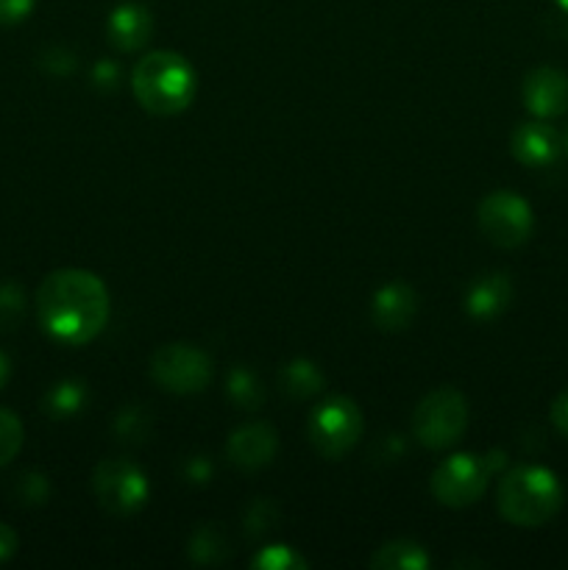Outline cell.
I'll return each instance as SVG.
<instances>
[{
	"instance_id": "obj_1",
	"label": "cell",
	"mask_w": 568,
	"mask_h": 570,
	"mask_svg": "<svg viewBox=\"0 0 568 570\" xmlns=\"http://www.w3.org/2000/svg\"><path fill=\"white\" fill-rule=\"evenodd\" d=\"M37 315L53 340L87 345L109 323V289L89 271H53L37 289Z\"/></svg>"
},
{
	"instance_id": "obj_2",
	"label": "cell",
	"mask_w": 568,
	"mask_h": 570,
	"mask_svg": "<svg viewBox=\"0 0 568 570\" xmlns=\"http://www.w3.org/2000/svg\"><path fill=\"white\" fill-rule=\"evenodd\" d=\"M195 70L182 53L154 50L143 56L131 72V89L137 104L156 117L182 115L195 98Z\"/></svg>"
},
{
	"instance_id": "obj_3",
	"label": "cell",
	"mask_w": 568,
	"mask_h": 570,
	"mask_svg": "<svg viewBox=\"0 0 568 570\" xmlns=\"http://www.w3.org/2000/svg\"><path fill=\"white\" fill-rule=\"evenodd\" d=\"M496 507L512 527L538 529L560 512L562 484L549 468L518 465L501 476Z\"/></svg>"
},
{
	"instance_id": "obj_4",
	"label": "cell",
	"mask_w": 568,
	"mask_h": 570,
	"mask_svg": "<svg viewBox=\"0 0 568 570\" xmlns=\"http://www.w3.org/2000/svg\"><path fill=\"white\" fill-rule=\"evenodd\" d=\"M362 410L349 395H329L306 421V440L323 460H340L362 438Z\"/></svg>"
},
{
	"instance_id": "obj_5",
	"label": "cell",
	"mask_w": 568,
	"mask_h": 570,
	"mask_svg": "<svg viewBox=\"0 0 568 570\" xmlns=\"http://www.w3.org/2000/svg\"><path fill=\"white\" fill-rule=\"evenodd\" d=\"M468 404L460 390L440 387L421 399L412 415V434L427 449L440 451L454 445L466 434Z\"/></svg>"
},
{
	"instance_id": "obj_6",
	"label": "cell",
	"mask_w": 568,
	"mask_h": 570,
	"mask_svg": "<svg viewBox=\"0 0 568 570\" xmlns=\"http://www.w3.org/2000/svg\"><path fill=\"white\" fill-rule=\"evenodd\" d=\"M493 473L488 456L451 454L449 460L434 468L432 495L451 510H462L482 499Z\"/></svg>"
},
{
	"instance_id": "obj_7",
	"label": "cell",
	"mask_w": 568,
	"mask_h": 570,
	"mask_svg": "<svg viewBox=\"0 0 568 570\" xmlns=\"http://www.w3.org/2000/svg\"><path fill=\"white\" fill-rule=\"evenodd\" d=\"M479 228L496 248H518L532 237V206L512 189H496L479 200Z\"/></svg>"
},
{
	"instance_id": "obj_8",
	"label": "cell",
	"mask_w": 568,
	"mask_h": 570,
	"mask_svg": "<svg viewBox=\"0 0 568 570\" xmlns=\"http://www.w3.org/2000/svg\"><path fill=\"white\" fill-rule=\"evenodd\" d=\"M150 376L161 390L176 395H195L212 382V362L189 343L161 345L150 356Z\"/></svg>"
},
{
	"instance_id": "obj_9",
	"label": "cell",
	"mask_w": 568,
	"mask_h": 570,
	"mask_svg": "<svg viewBox=\"0 0 568 570\" xmlns=\"http://www.w3.org/2000/svg\"><path fill=\"white\" fill-rule=\"evenodd\" d=\"M92 490L100 507L111 515H134L148 501L150 488L145 473L128 460H104L92 473Z\"/></svg>"
},
{
	"instance_id": "obj_10",
	"label": "cell",
	"mask_w": 568,
	"mask_h": 570,
	"mask_svg": "<svg viewBox=\"0 0 568 570\" xmlns=\"http://www.w3.org/2000/svg\"><path fill=\"white\" fill-rule=\"evenodd\" d=\"M523 106L538 120H551L568 111V76L557 67H535L521 87Z\"/></svg>"
},
{
	"instance_id": "obj_11",
	"label": "cell",
	"mask_w": 568,
	"mask_h": 570,
	"mask_svg": "<svg viewBox=\"0 0 568 570\" xmlns=\"http://www.w3.org/2000/svg\"><path fill=\"white\" fill-rule=\"evenodd\" d=\"M562 148L566 145H562L557 128H551L543 120L521 122L510 137V150L516 161H521L523 167H532V170H543V167L555 165L562 156Z\"/></svg>"
},
{
	"instance_id": "obj_12",
	"label": "cell",
	"mask_w": 568,
	"mask_h": 570,
	"mask_svg": "<svg viewBox=\"0 0 568 570\" xmlns=\"http://www.w3.org/2000/svg\"><path fill=\"white\" fill-rule=\"evenodd\" d=\"M278 449V434L271 423H245V426L234 429L232 438L226 443L228 460L243 471H259V468L271 465Z\"/></svg>"
},
{
	"instance_id": "obj_13",
	"label": "cell",
	"mask_w": 568,
	"mask_h": 570,
	"mask_svg": "<svg viewBox=\"0 0 568 570\" xmlns=\"http://www.w3.org/2000/svg\"><path fill=\"white\" fill-rule=\"evenodd\" d=\"M418 312V295L410 284L390 282L376 289L371 301V317L382 332H404Z\"/></svg>"
},
{
	"instance_id": "obj_14",
	"label": "cell",
	"mask_w": 568,
	"mask_h": 570,
	"mask_svg": "<svg viewBox=\"0 0 568 570\" xmlns=\"http://www.w3.org/2000/svg\"><path fill=\"white\" fill-rule=\"evenodd\" d=\"M150 33H154V17L143 3H134V0L115 6L106 20V37L123 53L143 48Z\"/></svg>"
},
{
	"instance_id": "obj_15",
	"label": "cell",
	"mask_w": 568,
	"mask_h": 570,
	"mask_svg": "<svg viewBox=\"0 0 568 570\" xmlns=\"http://www.w3.org/2000/svg\"><path fill=\"white\" fill-rule=\"evenodd\" d=\"M510 304L512 282L507 273H484L466 293V309L473 321H493Z\"/></svg>"
},
{
	"instance_id": "obj_16",
	"label": "cell",
	"mask_w": 568,
	"mask_h": 570,
	"mask_svg": "<svg viewBox=\"0 0 568 570\" xmlns=\"http://www.w3.org/2000/svg\"><path fill=\"white\" fill-rule=\"evenodd\" d=\"M429 566L427 549L412 540H390L371 557V568L376 570H427Z\"/></svg>"
},
{
	"instance_id": "obj_17",
	"label": "cell",
	"mask_w": 568,
	"mask_h": 570,
	"mask_svg": "<svg viewBox=\"0 0 568 570\" xmlns=\"http://www.w3.org/2000/svg\"><path fill=\"white\" fill-rule=\"evenodd\" d=\"M45 412L56 421H67V417H76L78 412L87 406V384L78 382V379H61L53 387L45 393L42 401Z\"/></svg>"
},
{
	"instance_id": "obj_18",
	"label": "cell",
	"mask_w": 568,
	"mask_h": 570,
	"mask_svg": "<svg viewBox=\"0 0 568 570\" xmlns=\"http://www.w3.org/2000/svg\"><path fill=\"white\" fill-rule=\"evenodd\" d=\"M323 373L315 362L293 360L282 367V390L295 401H306L323 390Z\"/></svg>"
},
{
	"instance_id": "obj_19",
	"label": "cell",
	"mask_w": 568,
	"mask_h": 570,
	"mask_svg": "<svg viewBox=\"0 0 568 570\" xmlns=\"http://www.w3.org/2000/svg\"><path fill=\"white\" fill-rule=\"evenodd\" d=\"M226 393L232 404L245 412H254L265 404V390L251 367H232V373L226 376Z\"/></svg>"
},
{
	"instance_id": "obj_20",
	"label": "cell",
	"mask_w": 568,
	"mask_h": 570,
	"mask_svg": "<svg viewBox=\"0 0 568 570\" xmlns=\"http://www.w3.org/2000/svg\"><path fill=\"white\" fill-rule=\"evenodd\" d=\"M226 557V534H223L215 523H204L200 529H195L193 538H189V560L198 562V566H217V562H223Z\"/></svg>"
},
{
	"instance_id": "obj_21",
	"label": "cell",
	"mask_w": 568,
	"mask_h": 570,
	"mask_svg": "<svg viewBox=\"0 0 568 570\" xmlns=\"http://www.w3.org/2000/svg\"><path fill=\"white\" fill-rule=\"evenodd\" d=\"M251 566L262 570H301L306 568V560L290 546H265V549L256 551Z\"/></svg>"
},
{
	"instance_id": "obj_22",
	"label": "cell",
	"mask_w": 568,
	"mask_h": 570,
	"mask_svg": "<svg viewBox=\"0 0 568 570\" xmlns=\"http://www.w3.org/2000/svg\"><path fill=\"white\" fill-rule=\"evenodd\" d=\"M22 449V423L11 410L0 406V468L9 465Z\"/></svg>"
},
{
	"instance_id": "obj_23",
	"label": "cell",
	"mask_w": 568,
	"mask_h": 570,
	"mask_svg": "<svg viewBox=\"0 0 568 570\" xmlns=\"http://www.w3.org/2000/svg\"><path fill=\"white\" fill-rule=\"evenodd\" d=\"M26 315V293L17 282L0 284V328H14Z\"/></svg>"
},
{
	"instance_id": "obj_24",
	"label": "cell",
	"mask_w": 568,
	"mask_h": 570,
	"mask_svg": "<svg viewBox=\"0 0 568 570\" xmlns=\"http://www.w3.org/2000/svg\"><path fill=\"white\" fill-rule=\"evenodd\" d=\"M148 412L143 406H126L115 421V432L120 440H143L148 434Z\"/></svg>"
},
{
	"instance_id": "obj_25",
	"label": "cell",
	"mask_w": 568,
	"mask_h": 570,
	"mask_svg": "<svg viewBox=\"0 0 568 570\" xmlns=\"http://www.w3.org/2000/svg\"><path fill=\"white\" fill-rule=\"evenodd\" d=\"M17 495L26 507H42L50 495V484L42 473L31 471V473H22L20 482H17Z\"/></svg>"
},
{
	"instance_id": "obj_26",
	"label": "cell",
	"mask_w": 568,
	"mask_h": 570,
	"mask_svg": "<svg viewBox=\"0 0 568 570\" xmlns=\"http://www.w3.org/2000/svg\"><path fill=\"white\" fill-rule=\"evenodd\" d=\"M276 518H278V510L273 507V501H254L248 515H245V523H248L251 534H265L267 529H273Z\"/></svg>"
},
{
	"instance_id": "obj_27",
	"label": "cell",
	"mask_w": 568,
	"mask_h": 570,
	"mask_svg": "<svg viewBox=\"0 0 568 570\" xmlns=\"http://www.w3.org/2000/svg\"><path fill=\"white\" fill-rule=\"evenodd\" d=\"M33 9V0H0V26H17Z\"/></svg>"
},
{
	"instance_id": "obj_28",
	"label": "cell",
	"mask_w": 568,
	"mask_h": 570,
	"mask_svg": "<svg viewBox=\"0 0 568 570\" xmlns=\"http://www.w3.org/2000/svg\"><path fill=\"white\" fill-rule=\"evenodd\" d=\"M209 473L212 465L206 456H189L187 465H184V479H187L189 484H206L209 482Z\"/></svg>"
},
{
	"instance_id": "obj_29",
	"label": "cell",
	"mask_w": 568,
	"mask_h": 570,
	"mask_svg": "<svg viewBox=\"0 0 568 570\" xmlns=\"http://www.w3.org/2000/svg\"><path fill=\"white\" fill-rule=\"evenodd\" d=\"M92 81H95V87H100V89H115L117 81H120L117 65H111V61H98L92 70Z\"/></svg>"
},
{
	"instance_id": "obj_30",
	"label": "cell",
	"mask_w": 568,
	"mask_h": 570,
	"mask_svg": "<svg viewBox=\"0 0 568 570\" xmlns=\"http://www.w3.org/2000/svg\"><path fill=\"white\" fill-rule=\"evenodd\" d=\"M551 423L562 438H568V390L557 395L555 404H551Z\"/></svg>"
},
{
	"instance_id": "obj_31",
	"label": "cell",
	"mask_w": 568,
	"mask_h": 570,
	"mask_svg": "<svg viewBox=\"0 0 568 570\" xmlns=\"http://www.w3.org/2000/svg\"><path fill=\"white\" fill-rule=\"evenodd\" d=\"M17 554V534L14 529L6 527V523H0V562L11 560V557Z\"/></svg>"
},
{
	"instance_id": "obj_32",
	"label": "cell",
	"mask_w": 568,
	"mask_h": 570,
	"mask_svg": "<svg viewBox=\"0 0 568 570\" xmlns=\"http://www.w3.org/2000/svg\"><path fill=\"white\" fill-rule=\"evenodd\" d=\"M9 373H11V362H9V356H6L3 351H0V387H3V384L9 382Z\"/></svg>"
},
{
	"instance_id": "obj_33",
	"label": "cell",
	"mask_w": 568,
	"mask_h": 570,
	"mask_svg": "<svg viewBox=\"0 0 568 570\" xmlns=\"http://www.w3.org/2000/svg\"><path fill=\"white\" fill-rule=\"evenodd\" d=\"M555 3H557V6H560V9H562V11H566V14H568V0H555Z\"/></svg>"
},
{
	"instance_id": "obj_34",
	"label": "cell",
	"mask_w": 568,
	"mask_h": 570,
	"mask_svg": "<svg viewBox=\"0 0 568 570\" xmlns=\"http://www.w3.org/2000/svg\"><path fill=\"white\" fill-rule=\"evenodd\" d=\"M566 150H568V139H566Z\"/></svg>"
}]
</instances>
